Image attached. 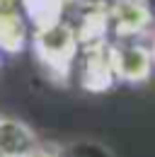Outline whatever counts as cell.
Returning <instances> with one entry per match:
<instances>
[{
	"mask_svg": "<svg viewBox=\"0 0 155 157\" xmlns=\"http://www.w3.org/2000/svg\"><path fill=\"white\" fill-rule=\"evenodd\" d=\"M116 82L112 63V44L85 48V60L80 65V85L90 92H104Z\"/></svg>",
	"mask_w": 155,
	"mask_h": 157,
	"instance_id": "277c9868",
	"label": "cell"
},
{
	"mask_svg": "<svg viewBox=\"0 0 155 157\" xmlns=\"http://www.w3.org/2000/svg\"><path fill=\"white\" fill-rule=\"evenodd\" d=\"M109 32H112V24H109V10H107V5H92L82 15L80 24L75 27L78 44L82 48H95V46L107 44Z\"/></svg>",
	"mask_w": 155,
	"mask_h": 157,
	"instance_id": "8992f818",
	"label": "cell"
},
{
	"mask_svg": "<svg viewBox=\"0 0 155 157\" xmlns=\"http://www.w3.org/2000/svg\"><path fill=\"white\" fill-rule=\"evenodd\" d=\"M112 63L116 80L121 82H145L153 75L155 53L141 44H112Z\"/></svg>",
	"mask_w": 155,
	"mask_h": 157,
	"instance_id": "7a4b0ae2",
	"label": "cell"
},
{
	"mask_svg": "<svg viewBox=\"0 0 155 157\" xmlns=\"http://www.w3.org/2000/svg\"><path fill=\"white\" fill-rule=\"evenodd\" d=\"M0 116H2V114H0Z\"/></svg>",
	"mask_w": 155,
	"mask_h": 157,
	"instance_id": "8fae6325",
	"label": "cell"
},
{
	"mask_svg": "<svg viewBox=\"0 0 155 157\" xmlns=\"http://www.w3.org/2000/svg\"><path fill=\"white\" fill-rule=\"evenodd\" d=\"M29 157H58V152H56V150H51V147H44V145H39V147H37V150H34Z\"/></svg>",
	"mask_w": 155,
	"mask_h": 157,
	"instance_id": "9c48e42d",
	"label": "cell"
},
{
	"mask_svg": "<svg viewBox=\"0 0 155 157\" xmlns=\"http://www.w3.org/2000/svg\"><path fill=\"white\" fill-rule=\"evenodd\" d=\"M37 147L39 138L24 121L0 116V157H29Z\"/></svg>",
	"mask_w": 155,
	"mask_h": 157,
	"instance_id": "5b68a950",
	"label": "cell"
},
{
	"mask_svg": "<svg viewBox=\"0 0 155 157\" xmlns=\"http://www.w3.org/2000/svg\"><path fill=\"white\" fill-rule=\"evenodd\" d=\"M109 10V24L116 36H136L143 34L150 22L153 12L148 7V0H114L107 5Z\"/></svg>",
	"mask_w": 155,
	"mask_h": 157,
	"instance_id": "3957f363",
	"label": "cell"
},
{
	"mask_svg": "<svg viewBox=\"0 0 155 157\" xmlns=\"http://www.w3.org/2000/svg\"><path fill=\"white\" fill-rule=\"evenodd\" d=\"M68 0H22L27 20L32 22L37 29L54 27L58 22H63V7Z\"/></svg>",
	"mask_w": 155,
	"mask_h": 157,
	"instance_id": "ba28073f",
	"label": "cell"
},
{
	"mask_svg": "<svg viewBox=\"0 0 155 157\" xmlns=\"http://www.w3.org/2000/svg\"><path fill=\"white\" fill-rule=\"evenodd\" d=\"M27 41L24 20L19 17L17 10L2 7L0 10V51L2 53H19Z\"/></svg>",
	"mask_w": 155,
	"mask_h": 157,
	"instance_id": "52a82bcc",
	"label": "cell"
},
{
	"mask_svg": "<svg viewBox=\"0 0 155 157\" xmlns=\"http://www.w3.org/2000/svg\"><path fill=\"white\" fill-rule=\"evenodd\" d=\"M10 2H12V0H0V10H2V7H12Z\"/></svg>",
	"mask_w": 155,
	"mask_h": 157,
	"instance_id": "30bf717a",
	"label": "cell"
},
{
	"mask_svg": "<svg viewBox=\"0 0 155 157\" xmlns=\"http://www.w3.org/2000/svg\"><path fill=\"white\" fill-rule=\"evenodd\" d=\"M78 48H80V44H78V34L73 24L58 22L54 27L34 32V56H37L41 70L54 82H61V85L68 82Z\"/></svg>",
	"mask_w": 155,
	"mask_h": 157,
	"instance_id": "6da1fadb",
	"label": "cell"
}]
</instances>
